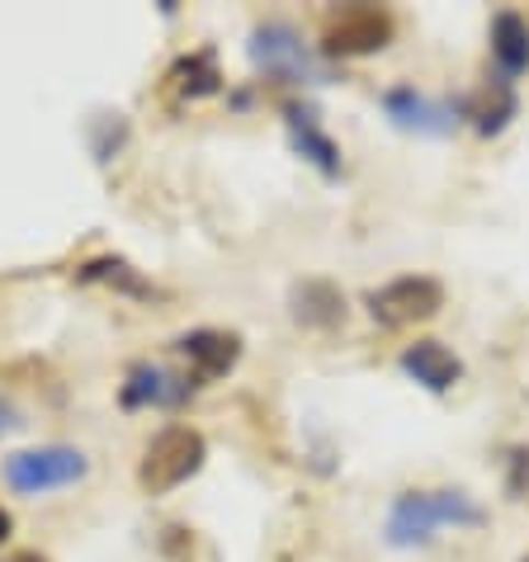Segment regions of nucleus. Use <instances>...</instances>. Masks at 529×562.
Returning <instances> with one entry per match:
<instances>
[{
  "label": "nucleus",
  "instance_id": "nucleus-7",
  "mask_svg": "<svg viewBox=\"0 0 529 562\" xmlns=\"http://www.w3.org/2000/svg\"><path fill=\"white\" fill-rule=\"evenodd\" d=\"M379 109L397 133H412V137H454L463 128L454 100H440V95H430V90L412 86V81L387 86L379 95Z\"/></svg>",
  "mask_w": 529,
  "mask_h": 562
},
{
  "label": "nucleus",
  "instance_id": "nucleus-6",
  "mask_svg": "<svg viewBox=\"0 0 529 562\" xmlns=\"http://www.w3.org/2000/svg\"><path fill=\"white\" fill-rule=\"evenodd\" d=\"M397 34V20L393 10L383 5H350V10H336L322 29V57L331 61H354V57H373L383 53Z\"/></svg>",
  "mask_w": 529,
  "mask_h": 562
},
{
  "label": "nucleus",
  "instance_id": "nucleus-12",
  "mask_svg": "<svg viewBox=\"0 0 529 562\" xmlns=\"http://www.w3.org/2000/svg\"><path fill=\"white\" fill-rule=\"evenodd\" d=\"M459 104V119L469 123L477 137H502L510 123L520 119V95H516V81H506V76H487L477 90H469Z\"/></svg>",
  "mask_w": 529,
  "mask_h": 562
},
{
  "label": "nucleus",
  "instance_id": "nucleus-21",
  "mask_svg": "<svg viewBox=\"0 0 529 562\" xmlns=\"http://www.w3.org/2000/svg\"><path fill=\"white\" fill-rule=\"evenodd\" d=\"M520 562H529V553H525V558H520Z\"/></svg>",
  "mask_w": 529,
  "mask_h": 562
},
{
  "label": "nucleus",
  "instance_id": "nucleus-15",
  "mask_svg": "<svg viewBox=\"0 0 529 562\" xmlns=\"http://www.w3.org/2000/svg\"><path fill=\"white\" fill-rule=\"evenodd\" d=\"M166 81L176 86L180 100H213V95H223L227 76L217 71V53H213V48H199V53H190V57H180L176 67H170Z\"/></svg>",
  "mask_w": 529,
  "mask_h": 562
},
{
  "label": "nucleus",
  "instance_id": "nucleus-17",
  "mask_svg": "<svg viewBox=\"0 0 529 562\" xmlns=\"http://www.w3.org/2000/svg\"><path fill=\"white\" fill-rule=\"evenodd\" d=\"M123 147H128V119H123V114H100V119H90V151H95L100 166L114 161Z\"/></svg>",
  "mask_w": 529,
  "mask_h": 562
},
{
  "label": "nucleus",
  "instance_id": "nucleus-16",
  "mask_svg": "<svg viewBox=\"0 0 529 562\" xmlns=\"http://www.w3.org/2000/svg\"><path fill=\"white\" fill-rule=\"evenodd\" d=\"M76 279H81V284L114 289V293H123V299H137V303H151V299H157V284H147V279L137 274L123 256H95V260H86L81 270H76Z\"/></svg>",
  "mask_w": 529,
  "mask_h": 562
},
{
  "label": "nucleus",
  "instance_id": "nucleus-2",
  "mask_svg": "<svg viewBox=\"0 0 529 562\" xmlns=\"http://www.w3.org/2000/svg\"><path fill=\"white\" fill-rule=\"evenodd\" d=\"M246 57H251L256 76H264L270 86H289V90H307V86H331L336 67L313 48L299 24L289 20H260L246 38Z\"/></svg>",
  "mask_w": 529,
  "mask_h": 562
},
{
  "label": "nucleus",
  "instance_id": "nucleus-1",
  "mask_svg": "<svg viewBox=\"0 0 529 562\" xmlns=\"http://www.w3.org/2000/svg\"><path fill=\"white\" fill-rule=\"evenodd\" d=\"M487 510L477 506V496L463 487H440V492H397L387 506V525H383V543L397 553L412 549H430L440 529H482Z\"/></svg>",
  "mask_w": 529,
  "mask_h": 562
},
{
  "label": "nucleus",
  "instance_id": "nucleus-10",
  "mask_svg": "<svg viewBox=\"0 0 529 562\" xmlns=\"http://www.w3.org/2000/svg\"><path fill=\"white\" fill-rule=\"evenodd\" d=\"M176 355L190 364L184 373H190L199 387H209V383L227 379V373L241 364V336L223 331V326H194V331L176 336Z\"/></svg>",
  "mask_w": 529,
  "mask_h": 562
},
{
  "label": "nucleus",
  "instance_id": "nucleus-3",
  "mask_svg": "<svg viewBox=\"0 0 529 562\" xmlns=\"http://www.w3.org/2000/svg\"><path fill=\"white\" fill-rule=\"evenodd\" d=\"M209 459V440L194 426H166L147 440L143 459H137V487L147 496H166L184 487Z\"/></svg>",
  "mask_w": 529,
  "mask_h": 562
},
{
  "label": "nucleus",
  "instance_id": "nucleus-14",
  "mask_svg": "<svg viewBox=\"0 0 529 562\" xmlns=\"http://www.w3.org/2000/svg\"><path fill=\"white\" fill-rule=\"evenodd\" d=\"M487 48H492V67L506 81H520L529 71V20L520 10H496L487 24Z\"/></svg>",
  "mask_w": 529,
  "mask_h": 562
},
{
  "label": "nucleus",
  "instance_id": "nucleus-8",
  "mask_svg": "<svg viewBox=\"0 0 529 562\" xmlns=\"http://www.w3.org/2000/svg\"><path fill=\"white\" fill-rule=\"evenodd\" d=\"M194 393H199V383L190 373H176L157 364V359H137L119 383V407L123 412H180L194 402Z\"/></svg>",
  "mask_w": 529,
  "mask_h": 562
},
{
  "label": "nucleus",
  "instance_id": "nucleus-20",
  "mask_svg": "<svg viewBox=\"0 0 529 562\" xmlns=\"http://www.w3.org/2000/svg\"><path fill=\"white\" fill-rule=\"evenodd\" d=\"M5 562H48V558H43V553H10Z\"/></svg>",
  "mask_w": 529,
  "mask_h": 562
},
{
  "label": "nucleus",
  "instance_id": "nucleus-11",
  "mask_svg": "<svg viewBox=\"0 0 529 562\" xmlns=\"http://www.w3.org/2000/svg\"><path fill=\"white\" fill-rule=\"evenodd\" d=\"M397 369L407 373L416 387H426L430 397H444L463 383V359L435 336H421V340H412V346H402Z\"/></svg>",
  "mask_w": 529,
  "mask_h": 562
},
{
  "label": "nucleus",
  "instance_id": "nucleus-19",
  "mask_svg": "<svg viewBox=\"0 0 529 562\" xmlns=\"http://www.w3.org/2000/svg\"><path fill=\"white\" fill-rule=\"evenodd\" d=\"M10 535H14V520H10V510L0 506V543H10Z\"/></svg>",
  "mask_w": 529,
  "mask_h": 562
},
{
  "label": "nucleus",
  "instance_id": "nucleus-4",
  "mask_svg": "<svg viewBox=\"0 0 529 562\" xmlns=\"http://www.w3.org/2000/svg\"><path fill=\"white\" fill-rule=\"evenodd\" d=\"M0 477L14 496H48V492H67L76 482L90 477V459L76 445H38V449H20L0 463Z\"/></svg>",
  "mask_w": 529,
  "mask_h": 562
},
{
  "label": "nucleus",
  "instance_id": "nucleus-9",
  "mask_svg": "<svg viewBox=\"0 0 529 562\" xmlns=\"http://www.w3.org/2000/svg\"><path fill=\"white\" fill-rule=\"evenodd\" d=\"M279 119H284V133H289L293 151H299L322 180H340V176H346V151H340L336 137L322 128V114L313 104H307V100H284Z\"/></svg>",
  "mask_w": 529,
  "mask_h": 562
},
{
  "label": "nucleus",
  "instance_id": "nucleus-18",
  "mask_svg": "<svg viewBox=\"0 0 529 562\" xmlns=\"http://www.w3.org/2000/svg\"><path fill=\"white\" fill-rule=\"evenodd\" d=\"M24 426V416H20V407H14L10 397H0V440H5V435H14Z\"/></svg>",
  "mask_w": 529,
  "mask_h": 562
},
{
  "label": "nucleus",
  "instance_id": "nucleus-13",
  "mask_svg": "<svg viewBox=\"0 0 529 562\" xmlns=\"http://www.w3.org/2000/svg\"><path fill=\"white\" fill-rule=\"evenodd\" d=\"M289 317L293 326H303V331H317V336H331L346 326L350 307H346V293L331 279H299V284L289 289Z\"/></svg>",
  "mask_w": 529,
  "mask_h": 562
},
{
  "label": "nucleus",
  "instance_id": "nucleus-5",
  "mask_svg": "<svg viewBox=\"0 0 529 562\" xmlns=\"http://www.w3.org/2000/svg\"><path fill=\"white\" fill-rule=\"evenodd\" d=\"M364 312L383 326V331L435 322L444 312V284L435 274H397V279H387V284L364 293Z\"/></svg>",
  "mask_w": 529,
  "mask_h": 562
}]
</instances>
